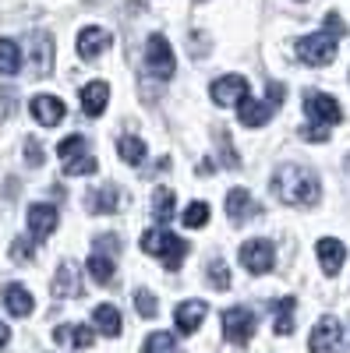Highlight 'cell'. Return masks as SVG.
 Segmentation results:
<instances>
[{"label":"cell","mask_w":350,"mask_h":353,"mask_svg":"<svg viewBox=\"0 0 350 353\" xmlns=\"http://www.w3.org/2000/svg\"><path fill=\"white\" fill-rule=\"evenodd\" d=\"M21 68V50L14 39H0V74H18Z\"/></svg>","instance_id":"cell-27"},{"label":"cell","mask_w":350,"mask_h":353,"mask_svg":"<svg viewBox=\"0 0 350 353\" xmlns=\"http://www.w3.org/2000/svg\"><path fill=\"white\" fill-rule=\"evenodd\" d=\"M304 113H308L311 124H308L301 134H304L308 141H326V138H329V128L343 121L340 103H336L333 96H326V92H308V96H304Z\"/></svg>","instance_id":"cell-2"},{"label":"cell","mask_w":350,"mask_h":353,"mask_svg":"<svg viewBox=\"0 0 350 353\" xmlns=\"http://www.w3.org/2000/svg\"><path fill=\"white\" fill-rule=\"evenodd\" d=\"M273 113H276V106L258 103V99H248V96L241 99V110H237V117H241L244 128H262V124H269Z\"/></svg>","instance_id":"cell-20"},{"label":"cell","mask_w":350,"mask_h":353,"mask_svg":"<svg viewBox=\"0 0 350 353\" xmlns=\"http://www.w3.org/2000/svg\"><path fill=\"white\" fill-rule=\"evenodd\" d=\"M142 248H145V254H156V258L163 261V269H170V272H177L181 265H184V258H188V244L177 237V233H170V230H163V226H156V230L145 233Z\"/></svg>","instance_id":"cell-3"},{"label":"cell","mask_w":350,"mask_h":353,"mask_svg":"<svg viewBox=\"0 0 350 353\" xmlns=\"http://www.w3.org/2000/svg\"><path fill=\"white\" fill-rule=\"evenodd\" d=\"M343 258H347V248L336 237H322V241H318V265H322L326 276H336L343 269Z\"/></svg>","instance_id":"cell-17"},{"label":"cell","mask_w":350,"mask_h":353,"mask_svg":"<svg viewBox=\"0 0 350 353\" xmlns=\"http://www.w3.org/2000/svg\"><path fill=\"white\" fill-rule=\"evenodd\" d=\"M53 339L61 346H78V350H89L96 343V332L89 325H57L53 329Z\"/></svg>","instance_id":"cell-21"},{"label":"cell","mask_w":350,"mask_h":353,"mask_svg":"<svg viewBox=\"0 0 350 353\" xmlns=\"http://www.w3.org/2000/svg\"><path fill=\"white\" fill-rule=\"evenodd\" d=\"M28 110H32V117L43 124V128H57L64 121V113H68V106L57 99V96H36L32 103H28Z\"/></svg>","instance_id":"cell-14"},{"label":"cell","mask_w":350,"mask_h":353,"mask_svg":"<svg viewBox=\"0 0 350 353\" xmlns=\"http://www.w3.org/2000/svg\"><path fill=\"white\" fill-rule=\"evenodd\" d=\"M223 336L233 346H244L255 336V314L248 307H226L223 311Z\"/></svg>","instance_id":"cell-6"},{"label":"cell","mask_w":350,"mask_h":353,"mask_svg":"<svg viewBox=\"0 0 350 353\" xmlns=\"http://www.w3.org/2000/svg\"><path fill=\"white\" fill-rule=\"evenodd\" d=\"M276 261V248L273 241H248L241 244V265L251 272V276H266Z\"/></svg>","instance_id":"cell-7"},{"label":"cell","mask_w":350,"mask_h":353,"mask_svg":"<svg viewBox=\"0 0 350 353\" xmlns=\"http://www.w3.org/2000/svg\"><path fill=\"white\" fill-rule=\"evenodd\" d=\"M81 269H78V261H61V269H57L53 283H50V293L57 301H64V297H81Z\"/></svg>","instance_id":"cell-9"},{"label":"cell","mask_w":350,"mask_h":353,"mask_svg":"<svg viewBox=\"0 0 350 353\" xmlns=\"http://www.w3.org/2000/svg\"><path fill=\"white\" fill-rule=\"evenodd\" d=\"M298 57H301L304 64H311V68L333 64V57H336V36H329V32L304 36V39L298 43Z\"/></svg>","instance_id":"cell-5"},{"label":"cell","mask_w":350,"mask_h":353,"mask_svg":"<svg viewBox=\"0 0 350 353\" xmlns=\"http://www.w3.org/2000/svg\"><path fill=\"white\" fill-rule=\"evenodd\" d=\"M57 209L53 205H46V201H39V205H32V209H28V237H32L36 244H43L50 233L57 230Z\"/></svg>","instance_id":"cell-11"},{"label":"cell","mask_w":350,"mask_h":353,"mask_svg":"<svg viewBox=\"0 0 350 353\" xmlns=\"http://www.w3.org/2000/svg\"><path fill=\"white\" fill-rule=\"evenodd\" d=\"M142 353H177V339H173L170 332H153L149 339H145Z\"/></svg>","instance_id":"cell-29"},{"label":"cell","mask_w":350,"mask_h":353,"mask_svg":"<svg viewBox=\"0 0 350 353\" xmlns=\"http://www.w3.org/2000/svg\"><path fill=\"white\" fill-rule=\"evenodd\" d=\"M283 96H286V88H283L280 81H269V85H266V103H269V106H276V110H280Z\"/></svg>","instance_id":"cell-38"},{"label":"cell","mask_w":350,"mask_h":353,"mask_svg":"<svg viewBox=\"0 0 350 353\" xmlns=\"http://www.w3.org/2000/svg\"><path fill=\"white\" fill-rule=\"evenodd\" d=\"M32 293H28L25 286H18V283H8L4 286V307L11 311V314H18V318H28L32 314Z\"/></svg>","instance_id":"cell-22"},{"label":"cell","mask_w":350,"mask_h":353,"mask_svg":"<svg viewBox=\"0 0 350 353\" xmlns=\"http://www.w3.org/2000/svg\"><path fill=\"white\" fill-rule=\"evenodd\" d=\"M153 216H156L159 226L170 223V216H173V191L170 188H156V194H153Z\"/></svg>","instance_id":"cell-28"},{"label":"cell","mask_w":350,"mask_h":353,"mask_svg":"<svg viewBox=\"0 0 350 353\" xmlns=\"http://www.w3.org/2000/svg\"><path fill=\"white\" fill-rule=\"evenodd\" d=\"M89 212L93 216H113L117 209H121V191H117L113 184H106V188H96V191H89Z\"/></svg>","instance_id":"cell-18"},{"label":"cell","mask_w":350,"mask_h":353,"mask_svg":"<svg viewBox=\"0 0 350 353\" xmlns=\"http://www.w3.org/2000/svg\"><path fill=\"white\" fill-rule=\"evenodd\" d=\"M32 244H36V241L18 237V241L11 244V258H14V261H21V265H25V261H32V258H36V248H32Z\"/></svg>","instance_id":"cell-35"},{"label":"cell","mask_w":350,"mask_h":353,"mask_svg":"<svg viewBox=\"0 0 350 353\" xmlns=\"http://www.w3.org/2000/svg\"><path fill=\"white\" fill-rule=\"evenodd\" d=\"M273 191H276V198L280 201H286V205H315L318 198H322V184H318V176H315V170H308V166H298V163H280L276 170H273Z\"/></svg>","instance_id":"cell-1"},{"label":"cell","mask_w":350,"mask_h":353,"mask_svg":"<svg viewBox=\"0 0 350 353\" xmlns=\"http://www.w3.org/2000/svg\"><path fill=\"white\" fill-rule=\"evenodd\" d=\"M135 307H138L142 318H156V314H159V304H156V297H153L149 290H138V293H135Z\"/></svg>","instance_id":"cell-33"},{"label":"cell","mask_w":350,"mask_h":353,"mask_svg":"<svg viewBox=\"0 0 350 353\" xmlns=\"http://www.w3.org/2000/svg\"><path fill=\"white\" fill-rule=\"evenodd\" d=\"M96 170H99L96 156H75V159L64 163V173L68 176H85V173H96Z\"/></svg>","instance_id":"cell-32"},{"label":"cell","mask_w":350,"mask_h":353,"mask_svg":"<svg viewBox=\"0 0 350 353\" xmlns=\"http://www.w3.org/2000/svg\"><path fill=\"white\" fill-rule=\"evenodd\" d=\"M110 32L106 28H99V25H85L81 32H78V53H81V61H96V57L103 53V50H110Z\"/></svg>","instance_id":"cell-12"},{"label":"cell","mask_w":350,"mask_h":353,"mask_svg":"<svg viewBox=\"0 0 350 353\" xmlns=\"http://www.w3.org/2000/svg\"><path fill=\"white\" fill-rule=\"evenodd\" d=\"M145 64H149L153 78H159V81L173 78V71H177V61H173V50H170L166 36H159V32L149 36V43H145Z\"/></svg>","instance_id":"cell-4"},{"label":"cell","mask_w":350,"mask_h":353,"mask_svg":"<svg viewBox=\"0 0 350 353\" xmlns=\"http://www.w3.org/2000/svg\"><path fill=\"white\" fill-rule=\"evenodd\" d=\"M53 71V39L46 32H32V74L46 78Z\"/></svg>","instance_id":"cell-16"},{"label":"cell","mask_w":350,"mask_h":353,"mask_svg":"<svg viewBox=\"0 0 350 353\" xmlns=\"http://www.w3.org/2000/svg\"><path fill=\"white\" fill-rule=\"evenodd\" d=\"M206 314H209V304H206V301H184V304H177V314H173V321H177V332H181V336L198 332V325L206 321Z\"/></svg>","instance_id":"cell-13"},{"label":"cell","mask_w":350,"mask_h":353,"mask_svg":"<svg viewBox=\"0 0 350 353\" xmlns=\"http://www.w3.org/2000/svg\"><path fill=\"white\" fill-rule=\"evenodd\" d=\"M209 96L216 106H237L244 96H248V78L241 74H226V78H216L213 88H209Z\"/></svg>","instance_id":"cell-10"},{"label":"cell","mask_w":350,"mask_h":353,"mask_svg":"<svg viewBox=\"0 0 350 353\" xmlns=\"http://www.w3.org/2000/svg\"><path fill=\"white\" fill-rule=\"evenodd\" d=\"M262 209L255 205V198H251V191H244V188H233L230 194H226V216L233 219V223H248V219H255Z\"/></svg>","instance_id":"cell-15"},{"label":"cell","mask_w":350,"mask_h":353,"mask_svg":"<svg viewBox=\"0 0 350 353\" xmlns=\"http://www.w3.org/2000/svg\"><path fill=\"white\" fill-rule=\"evenodd\" d=\"M216 141H220V149H223V166H226V170H237V166H241V159H237V152H233V145H230V134H226V131H220V134H216Z\"/></svg>","instance_id":"cell-36"},{"label":"cell","mask_w":350,"mask_h":353,"mask_svg":"<svg viewBox=\"0 0 350 353\" xmlns=\"http://www.w3.org/2000/svg\"><path fill=\"white\" fill-rule=\"evenodd\" d=\"M85 145H89V141H85V134H71V138H64L61 145H57V156L68 163L75 156H85Z\"/></svg>","instance_id":"cell-31"},{"label":"cell","mask_w":350,"mask_h":353,"mask_svg":"<svg viewBox=\"0 0 350 353\" xmlns=\"http://www.w3.org/2000/svg\"><path fill=\"white\" fill-rule=\"evenodd\" d=\"M8 339H11V332H8V325H4V321H0V350L8 346Z\"/></svg>","instance_id":"cell-40"},{"label":"cell","mask_w":350,"mask_h":353,"mask_svg":"<svg viewBox=\"0 0 350 353\" xmlns=\"http://www.w3.org/2000/svg\"><path fill=\"white\" fill-rule=\"evenodd\" d=\"M294 311H298V301L294 297L276 301V321H273V332L276 336H290V332H294Z\"/></svg>","instance_id":"cell-24"},{"label":"cell","mask_w":350,"mask_h":353,"mask_svg":"<svg viewBox=\"0 0 350 353\" xmlns=\"http://www.w3.org/2000/svg\"><path fill=\"white\" fill-rule=\"evenodd\" d=\"M93 325L103 332V336H121V311H117L113 304H99L96 311H93Z\"/></svg>","instance_id":"cell-23"},{"label":"cell","mask_w":350,"mask_h":353,"mask_svg":"<svg viewBox=\"0 0 350 353\" xmlns=\"http://www.w3.org/2000/svg\"><path fill=\"white\" fill-rule=\"evenodd\" d=\"M209 286H216V290H230V272H226V265L216 258V261H209Z\"/></svg>","instance_id":"cell-34"},{"label":"cell","mask_w":350,"mask_h":353,"mask_svg":"<svg viewBox=\"0 0 350 353\" xmlns=\"http://www.w3.org/2000/svg\"><path fill=\"white\" fill-rule=\"evenodd\" d=\"M106 99H110V85L106 81L81 85V110H85V117H99L106 110Z\"/></svg>","instance_id":"cell-19"},{"label":"cell","mask_w":350,"mask_h":353,"mask_svg":"<svg viewBox=\"0 0 350 353\" xmlns=\"http://www.w3.org/2000/svg\"><path fill=\"white\" fill-rule=\"evenodd\" d=\"M25 163L28 166H43V149L36 138H25Z\"/></svg>","instance_id":"cell-37"},{"label":"cell","mask_w":350,"mask_h":353,"mask_svg":"<svg viewBox=\"0 0 350 353\" xmlns=\"http://www.w3.org/2000/svg\"><path fill=\"white\" fill-rule=\"evenodd\" d=\"M89 272H93V279H96L99 286H110V283H113V258L103 254V251H93V258H89Z\"/></svg>","instance_id":"cell-26"},{"label":"cell","mask_w":350,"mask_h":353,"mask_svg":"<svg viewBox=\"0 0 350 353\" xmlns=\"http://www.w3.org/2000/svg\"><path fill=\"white\" fill-rule=\"evenodd\" d=\"M329 28H333L336 36H343V32H347V28H343V21H340V14H336V11H333V14H326V32H329Z\"/></svg>","instance_id":"cell-39"},{"label":"cell","mask_w":350,"mask_h":353,"mask_svg":"<svg viewBox=\"0 0 350 353\" xmlns=\"http://www.w3.org/2000/svg\"><path fill=\"white\" fill-rule=\"evenodd\" d=\"M206 219H209V205L206 201H191L188 205V209H184V226H191V230H202V226H206Z\"/></svg>","instance_id":"cell-30"},{"label":"cell","mask_w":350,"mask_h":353,"mask_svg":"<svg viewBox=\"0 0 350 353\" xmlns=\"http://www.w3.org/2000/svg\"><path fill=\"white\" fill-rule=\"evenodd\" d=\"M308 346H311V353H340V346H343V329H340V321H336L333 314L318 318V325L311 329Z\"/></svg>","instance_id":"cell-8"},{"label":"cell","mask_w":350,"mask_h":353,"mask_svg":"<svg viewBox=\"0 0 350 353\" xmlns=\"http://www.w3.org/2000/svg\"><path fill=\"white\" fill-rule=\"evenodd\" d=\"M117 152H121V159L128 166H142L145 163V141L135 138V134H124L121 141H117Z\"/></svg>","instance_id":"cell-25"}]
</instances>
